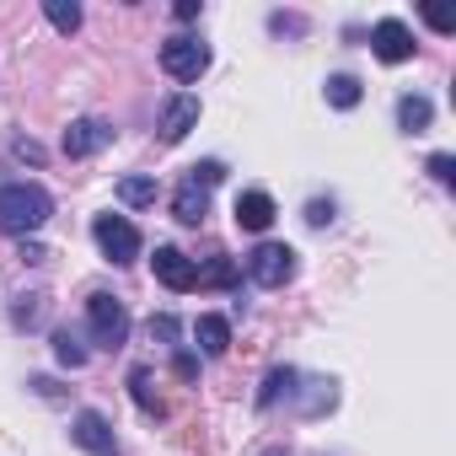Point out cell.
Returning <instances> with one entry per match:
<instances>
[{
	"mask_svg": "<svg viewBox=\"0 0 456 456\" xmlns=\"http://www.w3.org/2000/svg\"><path fill=\"white\" fill-rule=\"evenodd\" d=\"M49 215H54V199H49V188L44 183H0V232L6 237H38L44 225H49Z\"/></svg>",
	"mask_w": 456,
	"mask_h": 456,
	"instance_id": "1",
	"label": "cell"
},
{
	"mask_svg": "<svg viewBox=\"0 0 456 456\" xmlns=\"http://www.w3.org/2000/svg\"><path fill=\"white\" fill-rule=\"evenodd\" d=\"M86 333H92L97 349H124V338H129V306L118 296H108V290H92L86 296Z\"/></svg>",
	"mask_w": 456,
	"mask_h": 456,
	"instance_id": "2",
	"label": "cell"
},
{
	"mask_svg": "<svg viewBox=\"0 0 456 456\" xmlns=\"http://www.w3.org/2000/svg\"><path fill=\"white\" fill-rule=\"evenodd\" d=\"M92 242H97V253L113 264V269H124V264H134L140 258V225L129 220V215H97L92 220Z\"/></svg>",
	"mask_w": 456,
	"mask_h": 456,
	"instance_id": "3",
	"label": "cell"
},
{
	"mask_svg": "<svg viewBox=\"0 0 456 456\" xmlns=\"http://www.w3.org/2000/svg\"><path fill=\"white\" fill-rule=\"evenodd\" d=\"M296 269H301V258H296L290 242H258L248 253V280L264 285V290H285L296 280Z\"/></svg>",
	"mask_w": 456,
	"mask_h": 456,
	"instance_id": "4",
	"label": "cell"
},
{
	"mask_svg": "<svg viewBox=\"0 0 456 456\" xmlns=\"http://www.w3.org/2000/svg\"><path fill=\"white\" fill-rule=\"evenodd\" d=\"M161 70H167L172 81H199V76L209 70V44H199V38H188V33L167 38V44H161Z\"/></svg>",
	"mask_w": 456,
	"mask_h": 456,
	"instance_id": "5",
	"label": "cell"
},
{
	"mask_svg": "<svg viewBox=\"0 0 456 456\" xmlns=\"http://www.w3.org/2000/svg\"><path fill=\"white\" fill-rule=\"evenodd\" d=\"M70 440H76L86 456H124V445H118L108 413H97V408H81V413L70 419Z\"/></svg>",
	"mask_w": 456,
	"mask_h": 456,
	"instance_id": "6",
	"label": "cell"
},
{
	"mask_svg": "<svg viewBox=\"0 0 456 456\" xmlns=\"http://www.w3.org/2000/svg\"><path fill=\"white\" fill-rule=\"evenodd\" d=\"M188 129H199V97L172 92L156 113V134H161V145H177V140H188Z\"/></svg>",
	"mask_w": 456,
	"mask_h": 456,
	"instance_id": "7",
	"label": "cell"
},
{
	"mask_svg": "<svg viewBox=\"0 0 456 456\" xmlns=\"http://www.w3.org/2000/svg\"><path fill=\"white\" fill-rule=\"evenodd\" d=\"M370 49H376V60L381 65H403V60H413V33H408V22H397V17H381L376 28H370Z\"/></svg>",
	"mask_w": 456,
	"mask_h": 456,
	"instance_id": "8",
	"label": "cell"
},
{
	"mask_svg": "<svg viewBox=\"0 0 456 456\" xmlns=\"http://www.w3.org/2000/svg\"><path fill=\"white\" fill-rule=\"evenodd\" d=\"M151 274L167 285V290H199V280H193V258L183 253V248H172V242H161L156 248V258H151Z\"/></svg>",
	"mask_w": 456,
	"mask_h": 456,
	"instance_id": "9",
	"label": "cell"
},
{
	"mask_svg": "<svg viewBox=\"0 0 456 456\" xmlns=\"http://www.w3.org/2000/svg\"><path fill=\"white\" fill-rule=\"evenodd\" d=\"M108 140H113V124H102V118H76V124L65 129V156H70V161H86V156H97Z\"/></svg>",
	"mask_w": 456,
	"mask_h": 456,
	"instance_id": "10",
	"label": "cell"
},
{
	"mask_svg": "<svg viewBox=\"0 0 456 456\" xmlns=\"http://www.w3.org/2000/svg\"><path fill=\"white\" fill-rule=\"evenodd\" d=\"M232 215H237V225H242V232L264 237L269 225H274V215H280V209H274V199H269L264 188H248V193H237V209H232Z\"/></svg>",
	"mask_w": 456,
	"mask_h": 456,
	"instance_id": "11",
	"label": "cell"
},
{
	"mask_svg": "<svg viewBox=\"0 0 456 456\" xmlns=\"http://www.w3.org/2000/svg\"><path fill=\"white\" fill-rule=\"evenodd\" d=\"M193 338H199V354H204V360H220L225 349H232V322L215 317V312H204V317L193 322Z\"/></svg>",
	"mask_w": 456,
	"mask_h": 456,
	"instance_id": "12",
	"label": "cell"
},
{
	"mask_svg": "<svg viewBox=\"0 0 456 456\" xmlns=\"http://www.w3.org/2000/svg\"><path fill=\"white\" fill-rule=\"evenodd\" d=\"M204 215H209V193L199 188V183H177V193H172V220H183V225H204Z\"/></svg>",
	"mask_w": 456,
	"mask_h": 456,
	"instance_id": "13",
	"label": "cell"
},
{
	"mask_svg": "<svg viewBox=\"0 0 456 456\" xmlns=\"http://www.w3.org/2000/svg\"><path fill=\"white\" fill-rule=\"evenodd\" d=\"M129 397H134V408H140L145 419H167V403H161V392H156L151 365H134V370H129Z\"/></svg>",
	"mask_w": 456,
	"mask_h": 456,
	"instance_id": "14",
	"label": "cell"
},
{
	"mask_svg": "<svg viewBox=\"0 0 456 456\" xmlns=\"http://www.w3.org/2000/svg\"><path fill=\"white\" fill-rule=\"evenodd\" d=\"M290 397H296V408H301V413H306V419H317V413H328V408H333V403H338V387H333V381H328V376H312V381H306V387H301V381H296V392H290Z\"/></svg>",
	"mask_w": 456,
	"mask_h": 456,
	"instance_id": "15",
	"label": "cell"
},
{
	"mask_svg": "<svg viewBox=\"0 0 456 456\" xmlns=\"http://www.w3.org/2000/svg\"><path fill=\"white\" fill-rule=\"evenodd\" d=\"M429 118H435V102H429V97H419V92H403V97H397V129H403V134H424Z\"/></svg>",
	"mask_w": 456,
	"mask_h": 456,
	"instance_id": "16",
	"label": "cell"
},
{
	"mask_svg": "<svg viewBox=\"0 0 456 456\" xmlns=\"http://www.w3.org/2000/svg\"><path fill=\"white\" fill-rule=\"evenodd\" d=\"M322 97H328V108H338V113H349V108H360V97H365V86H360V76H328L322 81Z\"/></svg>",
	"mask_w": 456,
	"mask_h": 456,
	"instance_id": "17",
	"label": "cell"
},
{
	"mask_svg": "<svg viewBox=\"0 0 456 456\" xmlns=\"http://www.w3.org/2000/svg\"><path fill=\"white\" fill-rule=\"evenodd\" d=\"M296 381H301V370H290V365H274V370L264 376V387H258V408L269 413L280 397H290V392H296Z\"/></svg>",
	"mask_w": 456,
	"mask_h": 456,
	"instance_id": "18",
	"label": "cell"
},
{
	"mask_svg": "<svg viewBox=\"0 0 456 456\" xmlns=\"http://www.w3.org/2000/svg\"><path fill=\"white\" fill-rule=\"evenodd\" d=\"M193 280L209 285V290H225V285H237V258H225V253H209V264L199 269L193 264Z\"/></svg>",
	"mask_w": 456,
	"mask_h": 456,
	"instance_id": "19",
	"label": "cell"
},
{
	"mask_svg": "<svg viewBox=\"0 0 456 456\" xmlns=\"http://www.w3.org/2000/svg\"><path fill=\"white\" fill-rule=\"evenodd\" d=\"M54 360H60L65 370H81V365L92 360V349H86V344H81L70 328H60V333H54Z\"/></svg>",
	"mask_w": 456,
	"mask_h": 456,
	"instance_id": "20",
	"label": "cell"
},
{
	"mask_svg": "<svg viewBox=\"0 0 456 456\" xmlns=\"http://www.w3.org/2000/svg\"><path fill=\"white\" fill-rule=\"evenodd\" d=\"M156 193H161V183H156V177H124V183H118V199H124L129 209L156 204Z\"/></svg>",
	"mask_w": 456,
	"mask_h": 456,
	"instance_id": "21",
	"label": "cell"
},
{
	"mask_svg": "<svg viewBox=\"0 0 456 456\" xmlns=\"http://www.w3.org/2000/svg\"><path fill=\"white\" fill-rule=\"evenodd\" d=\"M44 17L54 22V33H76L81 28V6H76V0H44Z\"/></svg>",
	"mask_w": 456,
	"mask_h": 456,
	"instance_id": "22",
	"label": "cell"
},
{
	"mask_svg": "<svg viewBox=\"0 0 456 456\" xmlns=\"http://www.w3.org/2000/svg\"><path fill=\"white\" fill-rule=\"evenodd\" d=\"M145 333H151V338H161L167 349H177V317H172V312H156V317L145 322Z\"/></svg>",
	"mask_w": 456,
	"mask_h": 456,
	"instance_id": "23",
	"label": "cell"
},
{
	"mask_svg": "<svg viewBox=\"0 0 456 456\" xmlns=\"http://www.w3.org/2000/svg\"><path fill=\"white\" fill-rule=\"evenodd\" d=\"M220 177H225V161H199V167H188V183H199L204 193H209Z\"/></svg>",
	"mask_w": 456,
	"mask_h": 456,
	"instance_id": "24",
	"label": "cell"
},
{
	"mask_svg": "<svg viewBox=\"0 0 456 456\" xmlns=\"http://www.w3.org/2000/svg\"><path fill=\"white\" fill-rule=\"evenodd\" d=\"M429 177H435L440 188H451V183H456V156H445V151H435V156H429Z\"/></svg>",
	"mask_w": 456,
	"mask_h": 456,
	"instance_id": "25",
	"label": "cell"
},
{
	"mask_svg": "<svg viewBox=\"0 0 456 456\" xmlns=\"http://www.w3.org/2000/svg\"><path fill=\"white\" fill-rule=\"evenodd\" d=\"M22 306H17V328H33L38 317H44V296H17Z\"/></svg>",
	"mask_w": 456,
	"mask_h": 456,
	"instance_id": "26",
	"label": "cell"
},
{
	"mask_svg": "<svg viewBox=\"0 0 456 456\" xmlns=\"http://www.w3.org/2000/svg\"><path fill=\"white\" fill-rule=\"evenodd\" d=\"M12 156H17V161H33V167H38V161H44V145H38V140H12Z\"/></svg>",
	"mask_w": 456,
	"mask_h": 456,
	"instance_id": "27",
	"label": "cell"
},
{
	"mask_svg": "<svg viewBox=\"0 0 456 456\" xmlns=\"http://www.w3.org/2000/svg\"><path fill=\"white\" fill-rule=\"evenodd\" d=\"M306 220L312 225H333V199H312L306 204Z\"/></svg>",
	"mask_w": 456,
	"mask_h": 456,
	"instance_id": "28",
	"label": "cell"
},
{
	"mask_svg": "<svg viewBox=\"0 0 456 456\" xmlns=\"http://www.w3.org/2000/svg\"><path fill=\"white\" fill-rule=\"evenodd\" d=\"M424 22H429L435 33H451V28H456V17H451V12H440V6H424Z\"/></svg>",
	"mask_w": 456,
	"mask_h": 456,
	"instance_id": "29",
	"label": "cell"
},
{
	"mask_svg": "<svg viewBox=\"0 0 456 456\" xmlns=\"http://www.w3.org/2000/svg\"><path fill=\"white\" fill-rule=\"evenodd\" d=\"M172 370H177L183 381H193V376H199V360H193L188 349H177V360H172Z\"/></svg>",
	"mask_w": 456,
	"mask_h": 456,
	"instance_id": "30",
	"label": "cell"
},
{
	"mask_svg": "<svg viewBox=\"0 0 456 456\" xmlns=\"http://www.w3.org/2000/svg\"><path fill=\"white\" fill-rule=\"evenodd\" d=\"M269 28H274V33H301L306 22H301V17H285V12H274V17H269Z\"/></svg>",
	"mask_w": 456,
	"mask_h": 456,
	"instance_id": "31",
	"label": "cell"
},
{
	"mask_svg": "<svg viewBox=\"0 0 456 456\" xmlns=\"http://www.w3.org/2000/svg\"><path fill=\"white\" fill-rule=\"evenodd\" d=\"M204 12V0H177V22H193Z\"/></svg>",
	"mask_w": 456,
	"mask_h": 456,
	"instance_id": "32",
	"label": "cell"
},
{
	"mask_svg": "<svg viewBox=\"0 0 456 456\" xmlns=\"http://www.w3.org/2000/svg\"><path fill=\"white\" fill-rule=\"evenodd\" d=\"M22 258H28V264H44V258H49V253H44V248H38V242H22Z\"/></svg>",
	"mask_w": 456,
	"mask_h": 456,
	"instance_id": "33",
	"label": "cell"
},
{
	"mask_svg": "<svg viewBox=\"0 0 456 456\" xmlns=\"http://www.w3.org/2000/svg\"><path fill=\"white\" fill-rule=\"evenodd\" d=\"M264 456H290V451H264Z\"/></svg>",
	"mask_w": 456,
	"mask_h": 456,
	"instance_id": "34",
	"label": "cell"
}]
</instances>
